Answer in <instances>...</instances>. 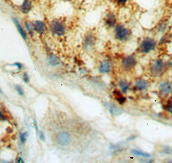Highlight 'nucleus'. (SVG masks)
<instances>
[{
  "instance_id": "28",
  "label": "nucleus",
  "mask_w": 172,
  "mask_h": 163,
  "mask_svg": "<svg viewBox=\"0 0 172 163\" xmlns=\"http://www.w3.org/2000/svg\"><path fill=\"white\" fill-rule=\"evenodd\" d=\"M34 125H35V129H36L37 135H38V133H39V131H38L39 129H38V124H37V122H36V120H35V119H34Z\"/></svg>"
},
{
  "instance_id": "30",
  "label": "nucleus",
  "mask_w": 172,
  "mask_h": 163,
  "mask_svg": "<svg viewBox=\"0 0 172 163\" xmlns=\"http://www.w3.org/2000/svg\"><path fill=\"white\" fill-rule=\"evenodd\" d=\"M3 119H4V117H3V114L1 113V110H0V120H3Z\"/></svg>"
},
{
  "instance_id": "3",
  "label": "nucleus",
  "mask_w": 172,
  "mask_h": 163,
  "mask_svg": "<svg viewBox=\"0 0 172 163\" xmlns=\"http://www.w3.org/2000/svg\"><path fill=\"white\" fill-rule=\"evenodd\" d=\"M167 64L162 59H156L151 63L150 67V72L153 76H158L163 72L166 67Z\"/></svg>"
},
{
  "instance_id": "18",
  "label": "nucleus",
  "mask_w": 172,
  "mask_h": 163,
  "mask_svg": "<svg viewBox=\"0 0 172 163\" xmlns=\"http://www.w3.org/2000/svg\"><path fill=\"white\" fill-rule=\"evenodd\" d=\"M131 154L133 155L137 156V157H150L151 155L148 154V153L142 151L140 150H138V149H133L131 151Z\"/></svg>"
},
{
  "instance_id": "11",
  "label": "nucleus",
  "mask_w": 172,
  "mask_h": 163,
  "mask_svg": "<svg viewBox=\"0 0 172 163\" xmlns=\"http://www.w3.org/2000/svg\"><path fill=\"white\" fill-rule=\"evenodd\" d=\"M113 96H114V99L117 101V102L119 104L122 105L126 101V98L124 96L119 90H114Z\"/></svg>"
},
{
  "instance_id": "26",
  "label": "nucleus",
  "mask_w": 172,
  "mask_h": 163,
  "mask_svg": "<svg viewBox=\"0 0 172 163\" xmlns=\"http://www.w3.org/2000/svg\"><path fill=\"white\" fill-rule=\"evenodd\" d=\"M23 81H25V83H29V77L28 76V74L27 73H25L23 74Z\"/></svg>"
},
{
  "instance_id": "23",
  "label": "nucleus",
  "mask_w": 172,
  "mask_h": 163,
  "mask_svg": "<svg viewBox=\"0 0 172 163\" xmlns=\"http://www.w3.org/2000/svg\"><path fill=\"white\" fill-rule=\"evenodd\" d=\"M166 110L172 113V96L168 101L166 104Z\"/></svg>"
},
{
  "instance_id": "16",
  "label": "nucleus",
  "mask_w": 172,
  "mask_h": 163,
  "mask_svg": "<svg viewBox=\"0 0 172 163\" xmlns=\"http://www.w3.org/2000/svg\"><path fill=\"white\" fill-rule=\"evenodd\" d=\"M119 87L120 88L121 91H122V92L124 94H126L130 89V83L125 79L120 80L119 81Z\"/></svg>"
},
{
  "instance_id": "19",
  "label": "nucleus",
  "mask_w": 172,
  "mask_h": 163,
  "mask_svg": "<svg viewBox=\"0 0 172 163\" xmlns=\"http://www.w3.org/2000/svg\"><path fill=\"white\" fill-rule=\"evenodd\" d=\"M106 107H107L109 112L112 114L115 115V114H120V113H121V111L119 108H117L116 106H114V105H111V103H107Z\"/></svg>"
},
{
  "instance_id": "6",
  "label": "nucleus",
  "mask_w": 172,
  "mask_h": 163,
  "mask_svg": "<svg viewBox=\"0 0 172 163\" xmlns=\"http://www.w3.org/2000/svg\"><path fill=\"white\" fill-rule=\"evenodd\" d=\"M56 140L58 144L61 146H68L71 141V137L66 131H60L56 135Z\"/></svg>"
},
{
  "instance_id": "14",
  "label": "nucleus",
  "mask_w": 172,
  "mask_h": 163,
  "mask_svg": "<svg viewBox=\"0 0 172 163\" xmlns=\"http://www.w3.org/2000/svg\"><path fill=\"white\" fill-rule=\"evenodd\" d=\"M13 22H14L17 29H18L19 33L20 34V35L22 36V37L23 39L27 40V34L25 31L24 29L23 28V27L22 26V25L20 24V23L19 22L18 20H17L16 18H13Z\"/></svg>"
},
{
  "instance_id": "13",
  "label": "nucleus",
  "mask_w": 172,
  "mask_h": 163,
  "mask_svg": "<svg viewBox=\"0 0 172 163\" xmlns=\"http://www.w3.org/2000/svg\"><path fill=\"white\" fill-rule=\"evenodd\" d=\"M32 3L31 0H23L22 4L20 7L21 11L24 14H27L28 12H30L31 9Z\"/></svg>"
},
{
  "instance_id": "1",
  "label": "nucleus",
  "mask_w": 172,
  "mask_h": 163,
  "mask_svg": "<svg viewBox=\"0 0 172 163\" xmlns=\"http://www.w3.org/2000/svg\"><path fill=\"white\" fill-rule=\"evenodd\" d=\"M157 46L156 40L150 37H146L142 40L139 47V51L141 53L146 54L152 52Z\"/></svg>"
},
{
  "instance_id": "10",
  "label": "nucleus",
  "mask_w": 172,
  "mask_h": 163,
  "mask_svg": "<svg viewBox=\"0 0 172 163\" xmlns=\"http://www.w3.org/2000/svg\"><path fill=\"white\" fill-rule=\"evenodd\" d=\"M148 87V81L144 79H139L135 83V88L137 90H144Z\"/></svg>"
},
{
  "instance_id": "17",
  "label": "nucleus",
  "mask_w": 172,
  "mask_h": 163,
  "mask_svg": "<svg viewBox=\"0 0 172 163\" xmlns=\"http://www.w3.org/2000/svg\"><path fill=\"white\" fill-rule=\"evenodd\" d=\"M48 63L53 66H56L60 65L61 64V60H60L59 58H58L56 56L51 55L48 57Z\"/></svg>"
},
{
  "instance_id": "12",
  "label": "nucleus",
  "mask_w": 172,
  "mask_h": 163,
  "mask_svg": "<svg viewBox=\"0 0 172 163\" xmlns=\"http://www.w3.org/2000/svg\"><path fill=\"white\" fill-rule=\"evenodd\" d=\"M94 36L91 35H89L86 36L85 39H84V47L85 48L89 49H91L94 44Z\"/></svg>"
},
{
  "instance_id": "22",
  "label": "nucleus",
  "mask_w": 172,
  "mask_h": 163,
  "mask_svg": "<svg viewBox=\"0 0 172 163\" xmlns=\"http://www.w3.org/2000/svg\"><path fill=\"white\" fill-rule=\"evenodd\" d=\"M16 90L20 96H23L25 94L24 90H23V88L20 85H16Z\"/></svg>"
},
{
  "instance_id": "31",
  "label": "nucleus",
  "mask_w": 172,
  "mask_h": 163,
  "mask_svg": "<svg viewBox=\"0 0 172 163\" xmlns=\"http://www.w3.org/2000/svg\"><path fill=\"white\" fill-rule=\"evenodd\" d=\"M0 93H1V94H3V92H2V90H1V89H0Z\"/></svg>"
},
{
  "instance_id": "2",
  "label": "nucleus",
  "mask_w": 172,
  "mask_h": 163,
  "mask_svg": "<svg viewBox=\"0 0 172 163\" xmlns=\"http://www.w3.org/2000/svg\"><path fill=\"white\" fill-rule=\"evenodd\" d=\"M131 30L122 24L117 25L114 29V36L119 41H126L131 36Z\"/></svg>"
},
{
  "instance_id": "20",
  "label": "nucleus",
  "mask_w": 172,
  "mask_h": 163,
  "mask_svg": "<svg viewBox=\"0 0 172 163\" xmlns=\"http://www.w3.org/2000/svg\"><path fill=\"white\" fill-rule=\"evenodd\" d=\"M26 28L28 30V31L30 33H33L34 31H35V27H34V23L30 22H27L26 23Z\"/></svg>"
},
{
  "instance_id": "8",
  "label": "nucleus",
  "mask_w": 172,
  "mask_h": 163,
  "mask_svg": "<svg viewBox=\"0 0 172 163\" xmlns=\"http://www.w3.org/2000/svg\"><path fill=\"white\" fill-rule=\"evenodd\" d=\"M111 70V64L108 60H103L101 62L99 67V71L100 73H107Z\"/></svg>"
},
{
  "instance_id": "27",
  "label": "nucleus",
  "mask_w": 172,
  "mask_h": 163,
  "mask_svg": "<svg viewBox=\"0 0 172 163\" xmlns=\"http://www.w3.org/2000/svg\"><path fill=\"white\" fill-rule=\"evenodd\" d=\"M40 140H42V141H45V134L43 132L41 131L40 133Z\"/></svg>"
},
{
  "instance_id": "7",
  "label": "nucleus",
  "mask_w": 172,
  "mask_h": 163,
  "mask_svg": "<svg viewBox=\"0 0 172 163\" xmlns=\"http://www.w3.org/2000/svg\"><path fill=\"white\" fill-rule=\"evenodd\" d=\"M117 17L115 14L113 12H109L108 14L106 16L105 23L107 26L109 28H113L116 25Z\"/></svg>"
},
{
  "instance_id": "4",
  "label": "nucleus",
  "mask_w": 172,
  "mask_h": 163,
  "mask_svg": "<svg viewBox=\"0 0 172 163\" xmlns=\"http://www.w3.org/2000/svg\"><path fill=\"white\" fill-rule=\"evenodd\" d=\"M49 28L53 33L59 36L64 35L65 33V27L63 23L59 20H53L50 23Z\"/></svg>"
},
{
  "instance_id": "29",
  "label": "nucleus",
  "mask_w": 172,
  "mask_h": 163,
  "mask_svg": "<svg viewBox=\"0 0 172 163\" xmlns=\"http://www.w3.org/2000/svg\"><path fill=\"white\" fill-rule=\"evenodd\" d=\"M13 65L14 66H16L17 68H18L19 69V70H21L22 69V64H21V63H14V64H13Z\"/></svg>"
},
{
  "instance_id": "25",
  "label": "nucleus",
  "mask_w": 172,
  "mask_h": 163,
  "mask_svg": "<svg viewBox=\"0 0 172 163\" xmlns=\"http://www.w3.org/2000/svg\"><path fill=\"white\" fill-rule=\"evenodd\" d=\"M163 152L165 154H172V149L170 147L166 146L164 148Z\"/></svg>"
},
{
  "instance_id": "15",
  "label": "nucleus",
  "mask_w": 172,
  "mask_h": 163,
  "mask_svg": "<svg viewBox=\"0 0 172 163\" xmlns=\"http://www.w3.org/2000/svg\"><path fill=\"white\" fill-rule=\"evenodd\" d=\"M158 89H159V90L161 93L167 94V93H169L172 90V87L170 83L164 82L160 84Z\"/></svg>"
},
{
  "instance_id": "21",
  "label": "nucleus",
  "mask_w": 172,
  "mask_h": 163,
  "mask_svg": "<svg viewBox=\"0 0 172 163\" xmlns=\"http://www.w3.org/2000/svg\"><path fill=\"white\" fill-rule=\"evenodd\" d=\"M27 136H28L27 132H25V133H23L22 134H20L19 138H20V140H21L22 142V143L23 144L25 143L27 141Z\"/></svg>"
},
{
  "instance_id": "24",
  "label": "nucleus",
  "mask_w": 172,
  "mask_h": 163,
  "mask_svg": "<svg viewBox=\"0 0 172 163\" xmlns=\"http://www.w3.org/2000/svg\"><path fill=\"white\" fill-rule=\"evenodd\" d=\"M114 3L119 6H123L125 5L129 0H114Z\"/></svg>"
},
{
  "instance_id": "9",
  "label": "nucleus",
  "mask_w": 172,
  "mask_h": 163,
  "mask_svg": "<svg viewBox=\"0 0 172 163\" xmlns=\"http://www.w3.org/2000/svg\"><path fill=\"white\" fill-rule=\"evenodd\" d=\"M34 27H35V31L40 34V35H42L46 31V25L45 23L43 21H40V20H37L34 23Z\"/></svg>"
},
{
  "instance_id": "32",
  "label": "nucleus",
  "mask_w": 172,
  "mask_h": 163,
  "mask_svg": "<svg viewBox=\"0 0 172 163\" xmlns=\"http://www.w3.org/2000/svg\"></svg>"
},
{
  "instance_id": "5",
  "label": "nucleus",
  "mask_w": 172,
  "mask_h": 163,
  "mask_svg": "<svg viewBox=\"0 0 172 163\" xmlns=\"http://www.w3.org/2000/svg\"><path fill=\"white\" fill-rule=\"evenodd\" d=\"M137 64V59L134 55H128L122 59L121 65L122 68L125 70H130L133 69Z\"/></svg>"
}]
</instances>
